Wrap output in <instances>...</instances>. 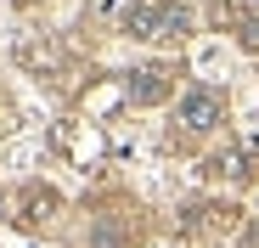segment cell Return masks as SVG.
Wrapping results in <instances>:
<instances>
[{"label":"cell","instance_id":"cell-1","mask_svg":"<svg viewBox=\"0 0 259 248\" xmlns=\"http://www.w3.org/2000/svg\"><path fill=\"white\" fill-rule=\"evenodd\" d=\"M192 12L181 0H130L124 6V34L136 39H186Z\"/></svg>","mask_w":259,"mask_h":248},{"label":"cell","instance_id":"cell-2","mask_svg":"<svg viewBox=\"0 0 259 248\" xmlns=\"http://www.w3.org/2000/svg\"><path fill=\"white\" fill-rule=\"evenodd\" d=\"M220 118H226V96H220V91H208V85L186 91L181 107H175V124H186V130H214Z\"/></svg>","mask_w":259,"mask_h":248},{"label":"cell","instance_id":"cell-3","mask_svg":"<svg viewBox=\"0 0 259 248\" xmlns=\"http://www.w3.org/2000/svg\"><path fill=\"white\" fill-rule=\"evenodd\" d=\"M231 226H237V209H226V203H192L181 215V237H214Z\"/></svg>","mask_w":259,"mask_h":248},{"label":"cell","instance_id":"cell-4","mask_svg":"<svg viewBox=\"0 0 259 248\" xmlns=\"http://www.w3.org/2000/svg\"><path fill=\"white\" fill-rule=\"evenodd\" d=\"M169 96V68H141V73H130V102L136 107H152Z\"/></svg>","mask_w":259,"mask_h":248},{"label":"cell","instance_id":"cell-5","mask_svg":"<svg viewBox=\"0 0 259 248\" xmlns=\"http://www.w3.org/2000/svg\"><path fill=\"white\" fill-rule=\"evenodd\" d=\"M208 175H231V181H253V175H259V158H253V152H220V158H208Z\"/></svg>","mask_w":259,"mask_h":248},{"label":"cell","instance_id":"cell-6","mask_svg":"<svg viewBox=\"0 0 259 248\" xmlns=\"http://www.w3.org/2000/svg\"><path fill=\"white\" fill-rule=\"evenodd\" d=\"M231 28H237V39L248 51H259V6H237L231 12Z\"/></svg>","mask_w":259,"mask_h":248},{"label":"cell","instance_id":"cell-7","mask_svg":"<svg viewBox=\"0 0 259 248\" xmlns=\"http://www.w3.org/2000/svg\"><path fill=\"white\" fill-rule=\"evenodd\" d=\"M51 209H57V197L39 192V186H28V197H23V220H46Z\"/></svg>","mask_w":259,"mask_h":248},{"label":"cell","instance_id":"cell-8","mask_svg":"<svg viewBox=\"0 0 259 248\" xmlns=\"http://www.w3.org/2000/svg\"><path fill=\"white\" fill-rule=\"evenodd\" d=\"M91 248H124V231H118L113 220H102V226L91 231Z\"/></svg>","mask_w":259,"mask_h":248},{"label":"cell","instance_id":"cell-9","mask_svg":"<svg viewBox=\"0 0 259 248\" xmlns=\"http://www.w3.org/2000/svg\"><path fill=\"white\" fill-rule=\"evenodd\" d=\"M0 215H6V197H0Z\"/></svg>","mask_w":259,"mask_h":248}]
</instances>
